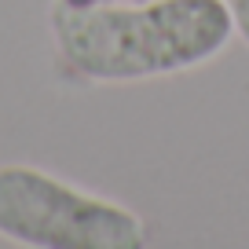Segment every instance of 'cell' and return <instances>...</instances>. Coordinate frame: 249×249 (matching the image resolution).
Listing matches in <instances>:
<instances>
[{
  "mask_svg": "<svg viewBox=\"0 0 249 249\" xmlns=\"http://www.w3.org/2000/svg\"><path fill=\"white\" fill-rule=\"evenodd\" d=\"M62 70L88 85H136L198 70L234 40L220 0H55Z\"/></svg>",
  "mask_w": 249,
  "mask_h": 249,
  "instance_id": "cell-1",
  "label": "cell"
},
{
  "mask_svg": "<svg viewBox=\"0 0 249 249\" xmlns=\"http://www.w3.org/2000/svg\"><path fill=\"white\" fill-rule=\"evenodd\" d=\"M0 238L22 249H147V220L37 165H0Z\"/></svg>",
  "mask_w": 249,
  "mask_h": 249,
  "instance_id": "cell-2",
  "label": "cell"
},
{
  "mask_svg": "<svg viewBox=\"0 0 249 249\" xmlns=\"http://www.w3.org/2000/svg\"><path fill=\"white\" fill-rule=\"evenodd\" d=\"M224 11L231 15V26H234V37H242V44L249 48V0H220Z\"/></svg>",
  "mask_w": 249,
  "mask_h": 249,
  "instance_id": "cell-3",
  "label": "cell"
}]
</instances>
